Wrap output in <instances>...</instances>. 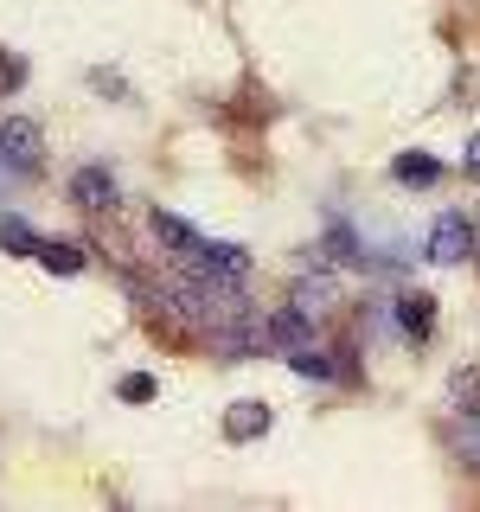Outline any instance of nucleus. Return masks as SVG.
<instances>
[{"label": "nucleus", "mask_w": 480, "mask_h": 512, "mask_svg": "<svg viewBox=\"0 0 480 512\" xmlns=\"http://www.w3.org/2000/svg\"><path fill=\"white\" fill-rule=\"evenodd\" d=\"M39 154H45L39 122H26V116H7V122H0V167L32 173V167H39Z\"/></svg>", "instance_id": "2"}, {"label": "nucleus", "mask_w": 480, "mask_h": 512, "mask_svg": "<svg viewBox=\"0 0 480 512\" xmlns=\"http://www.w3.org/2000/svg\"><path fill=\"white\" fill-rule=\"evenodd\" d=\"M333 295H340V288H333V276H301L288 301H295V308L314 320V314H327V308H333Z\"/></svg>", "instance_id": "9"}, {"label": "nucleus", "mask_w": 480, "mask_h": 512, "mask_svg": "<svg viewBox=\"0 0 480 512\" xmlns=\"http://www.w3.org/2000/svg\"><path fill=\"white\" fill-rule=\"evenodd\" d=\"M20 77H26V64H20V58H0V90H13Z\"/></svg>", "instance_id": "19"}, {"label": "nucleus", "mask_w": 480, "mask_h": 512, "mask_svg": "<svg viewBox=\"0 0 480 512\" xmlns=\"http://www.w3.org/2000/svg\"><path fill=\"white\" fill-rule=\"evenodd\" d=\"M397 180H404V186H436V180H442V160H429V154H397Z\"/></svg>", "instance_id": "12"}, {"label": "nucleus", "mask_w": 480, "mask_h": 512, "mask_svg": "<svg viewBox=\"0 0 480 512\" xmlns=\"http://www.w3.org/2000/svg\"><path fill=\"white\" fill-rule=\"evenodd\" d=\"M429 263H468V250H474V224L468 212H442L436 224H429Z\"/></svg>", "instance_id": "3"}, {"label": "nucleus", "mask_w": 480, "mask_h": 512, "mask_svg": "<svg viewBox=\"0 0 480 512\" xmlns=\"http://www.w3.org/2000/svg\"><path fill=\"white\" fill-rule=\"evenodd\" d=\"M154 237H160V244H167V250H180L186 263H199V250H205V237L192 231L186 218H173V212H154Z\"/></svg>", "instance_id": "6"}, {"label": "nucleus", "mask_w": 480, "mask_h": 512, "mask_svg": "<svg viewBox=\"0 0 480 512\" xmlns=\"http://www.w3.org/2000/svg\"><path fill=\"white\" fill-rule=\"evenodd\" d=\"M0 244H7L13 256H39V244H45V237L32 231L26 218H0Z\"/></svg>", "instance_id": "13"}, {"label": "nucleus", "mask_w": 480, "mask_h": 512, "mask_svg": "<svg viewBox=\"0 0 480 512\" xmlns=\"http://www.w3.org/2000/svg\"><path fill=\"white\" fill-rule=\"evenodd\" d=\"M455 455L480 474V416H468V429H455Z\"/></svg>", "instance_id": "17"}, {"label": "nucleus", "mask_w": 480, "mask_h": 512, "mask_svg": "<svg viewBox=\"0 0 480 512\" xmlns=\"http://www.w3.org/2000/svg\"><path fill=\"white\" fill-rule=\"evenodd\" d=\"M154 397H160V384L148 372H128L122 378V404H154Z\"/></svg>", "instance_id": "18"}, {"label": "nucleus", "mask_w": 480, "mask_h": 512, "mask_svg": "<svg viewBox=\"0 0 480 512\" xmlns=\"http://www.w3.org/2000/svg\"><path fill=\"white\" fill-rule=\"evenodd\" d=\"M199 269H212V276H250V250L244 244H212V237H205Z\"/></svg>", "instance_id": "7"}, {"label": "nucleus", "mask_w": 480, "mask_h": 512, "mask_svg": "<svg viewBox=\"0 0 480 512\" xmlns=\"http://www.w3.org/2000/svg\"><path fill=\"white\" fill-rule=\"evenodd\" d=\"M468 173L480 180V135H468Z\"/></svg>", "instance_id": "20"}, {"label": "nucleus", "mask_w": 480, "mask_h": 512, "mask_svg": "<svg viewBox=\"0 0 480 512\" xmlns=\"http://www.w3.org/2000/svg\"><path fill=\"white\" fill-rule=\"evenodd\" d=\"M397 327H404L410 340H429V327H436V301H429L423 288H416V295H404V301H397Z\"/></svg>", "instance_id": "8"}, {"label": "nucleus", "mask_w": 480, "mask_h": 512, "mask_svg": "<svg viewBox=\"0 0 480 512\" xmlns=\"http://www.w3.org/2000/svg\"><path fill=\"white\" fill-rule=\"evenodd\" d=\"M448 397H455L461 416H480V372H455L448 378Z\"/></svg>", "instance_id": "16"}, {"label": "nucleus", "mask_w": 480, "mask_h": 512, "mask_svg": "<svg viewBox=\"0 0 480 512\" xmlns=\"http://www.w3.org/2000/svg\"><path fill=\"white\" fill-rule=\"evenodd\" d=\"M263 346H269V320H256V314H237V320H218L212 327V352L224 365H244Z\"/></svg>", "instance_id": "1"}, {"label": "nucleus", "mask_w": 480, "mask_h": 512, "mask_svg": "<svg viewBox=\"0 0 480 512\" xmlns=\"http://www.w3.org/2000/svg\"><path fill=\"white\" fill-rule=\"evenodd\" d=\"M224 436H231V442H256V436H269V404H256V397L231 404V410H224Z\"/></svg>", "instance_id": "5"}, {"label": "nucleus", "mask_w": 480, "mask_h": 512, "mask_svg": "<svg viewBox=\"0 0 480 512\" xmlns=\"http://www.w3.org/2000/svg\"><path fill=\"white\" fill-rule=\"evenodd\" d=\"M39 263L52 269V276H77V269H84V250H77V244H58V237H45V244H39Z\"/></svg>", "instance_id": "11"}, {"label": "nucleus", "mask_w": 480, "mask_h": 512, "mask_svg": "<svg viewBox=\"0 0 480 512\" xmlns=\"http://www.w3.org/2000/svg\"><path fill=\"white\" fill-rule=\"evenodd\" d=\"M71 205H77V212H109V205H116V180H109V167H77L71 173Z\"/></svg>", "instance_id": "4"}, {"label": "nucleus", "mask_w": 480, "mask_h": 512, "mask_svg": "<svg viewBox=\"0 0 480 512\" xmlns=\"http://www.w3.org/2000/svg\"><path fill=\"white\" fill-rule=\"evenodd\" d=\"M320 250H327V263H365V244L346 231V224H333V231H327V244H320Z\"/></svg>", "instance_id": "15"}, {"label": "nucleus", "mask_w": 480, "mask_h": 512, "mask_svg": "<svg viewBox=\"0 0 480 512\" xmlns=\"http://www.w3.org/2000/svg\"><path fill=\"white\" fill-rule=\"evenodd\" d=\"M288 372H295V378H333V359L320 346H295V352H288Z\"/></svg>", "instance_id": "14"}, {"label": "nucleus", "mask_w": 480, "mask_h": 512, "mask_svg": "<svg viewBox=\"0 0 480 512\" xmlns=\"http://www.w3.org/2000/svg\"><path fill=\"white\" fill-rule=\"evenodd\" d=\"M269 346H282V352H295V346H308V314L288 301V308L269 320Z\"/></svg>", "instance_id": "10"}]
</instances>
